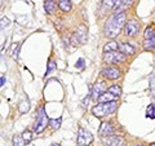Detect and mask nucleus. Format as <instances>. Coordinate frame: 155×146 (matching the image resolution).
<instances>
[{
  "mask_svg": "<svg viewBox=\"0 0 155 146\" xmlns=\"http://www.w3.org/2000/svg\"><path fill=\"white\" fill-rule=\"evenodd\" d=\"M83 66H84V60L83 58H80V60L78 61V64H76V67L78 69H83Z\"/></svg>",
  "mask_w": 155,
  "mask_h": 146,
  "instance_id": "30",
  "label": "nucleus"
},
{
  "mask_svg": "<svg viewBox=\"0 0 155 146\" xmlns=\"http://www.w3.org/2000/svg\"><path fill=\"white\" fill-rule=\"evenodd\" d=\"M155 36V32L151 27H147L146 28V31H145V39H151Z\"/></svg>",
  "mask_w": 155,
  "mask_h": 146,
  "instance_id": "27",
  "label": "nucleus"
},
{
  "mask_svg": "<svg viewBox=\"0 0 155 146\" xmlns=\"http://www.w3.org/2000/svg\"><path fill=\"white\" fill-rule=\"evenodd\" d=\"M52 146H61V145H58V144H53Z\"/></svg>",
  "mask_w": 155,
  "mask_h": 146,
  "instance_id": "33",
  "label": "nucleus"
},
{
  "mask_svg": "<svg viewBox=\"0 0 155 146\" xmlns=\"http://www.w3.org/2000/svg\"><path fill=\"white\" fill-rule=\"evenodd\" d=\"M113 133H114L113 124L109 123V121H104V123H101L100 129H98V134L101 136V137H107V136H111Z\"/></svg>",
  "mask_w": 155,
  "mask_h": 146,
  "instance_id": "10",
  "label": "nucleus"
},
{
  "mask_svg": "<svg viewBox=\"0 0 155 146\" xmlns=\"http://www.w3.org/2000/svg\"><path fill=\"white\" fill-rule=\"evenodd\" d=\"M102 3L105 4V7H107V8H113L116 4L115 0H102Z\"/></svg>",
  "mask_w": 155,
  "mask_h": 146,
  "instance_id": "28",
  "label": "nucleus"
},
{
  "mask_svg": "<svg viewBox=\"0 0 155 146\" xmlns=\"http://www.w3.org/2000/svg\"><path fill=\"white\" fill-rule=\"evenodd\" d=\"M137 146H145V145H137Z\"/></svg>",
  "mask_w": 155,
  "mask_h": 146,
  "instance_id": "35",
  "label": "nucleus"
},
{
  "mask_svg": "<svg viewBox=\"0 0 155 146\" xmlns=\"http://www.w3.org/2000/svg\"><path fill=\"white\" fill-rule=\"evenodd\" d=\"M118 109V102L116 101H110V102H100L98 105H96L92 109L93 113L97 118H104L106 115H110L115 113V110Z\"/></svg>",
  "mask_w": 155,
  "mask_h": 146,
  "instance_id": "2",
  "label": "nucleus"
},
{
  "mask_svg": "<svg viewBox=\"0 0 155 146\" xmlns=\"http://www.w3.org/2000/svg\"><path fill=\"white\" fill-rule=\"evenodd\" d=\"M87 39H88V28H87L85 25H80L76 28V31L71 35L70 41L74 47H80L85 44Z\"/></svg>",
  "mask_w": 155,
  "mask_h": 146,
  "instance_id": "3",
  "label": "nucleus"
},
{
  "mask_svg": "<svg viewBox=\"0 0 155 146\" xmlns=\"http://www.w3.org/2000/svg\"><path fill=\"white\" fill-rule=\"evenodd\" d=\"M27 142L23 140L22 136H14L13 137V146H26Z\"/></svg>",
  "mask_w": 155,
  "mask_h": 146,
  "instance_id": "21",
  "label": "nucleus"
},
{
  "mask_svg": "<svg viewBox=\"0 0 155 146\" xmlns=\"http://www.w3.org/2000/svg\"><path fill=\"white\" fill-rule=\"evenodd\" d=\"M93 141V136L91 134V132H88L87 129L83 128H79L78 129V137H76V142L79 146H87L92 144Z\"/></svg>",
  "mask_w": 155,
  "mask_h": 146,
  "instance_id": "6",
  "label": "nucleus"
},
{
  "mask_svg": "<svg viewBox=\"0 0 155 146\" xmlns=\"http://www.w3.org/2000/svg\"><path fill=\"white\" fill-rule=\"evenodd\" d=\"M44 9H45L47 13L54 12V9H56V3H54V0H45V3H44Z\"/></svg>",
  "mask_w": 155,
  "mask_h": 146,
  "instance_id": "17",
  "label": "nucleus"
},
{
  "mask_svg": "<svg viewBox=\"0 0 155 146\" xmlns=\"http://www.w3.org/2000/svg\"><path fill=\"white\" fill-rule=\"evenodd\" d=\"M9 25V19L7 17H3L2 18V30H4V27H7Z\"/></svg>",
  "mask_w": 155,
  "mask_h": 146,
  "instance_id": "29",
  "label": "nucleus"
},
{
  "mask_svg": "<svg viewBox=\"0 0 155 146\" xmlns=\"http://www.w3.org/2000/svg\"><path fill=\"white\" fill-rule=\"evenodd\" d=\"M4 84H5V79H4V76L2 75V83H0V85L4 87Z\"/></svg>",
  "mask_w": 155,
  "mask_h": 146,
  "instance_id": "31",
  "label": "nucleus"
},
{
  "mask_svg": "<svg viewBox=\"0 0 155 146\" xmlns=\"http://www.w3.org/2000/svg\"><path fill=\"white\" fill-rule=\"evenodd\" d=\"M28 109H30V104H28V101L27 98L25 100H21L19 101V104H18V110H19V113H26V111H28Z\"/></svg>",
  "mask_w": 155,
  "mask_h": 146,
  "instance_id": "16",
  "label": "nucleus"
},
{
  "mask_svg": "<svg viewBox=\"0 0 155 146\" xmlns=\"http://www.w3.org/2000/svg\"><path fill=\"white\" fill-rule=\"evenodd\" d=\"M116 100V96H114L113 93H110V92H106V93L101 95L98 97V102H110V101H115Z\"/></svg>",
  "mask_w": 155,
  "mask_h": 146,
  "instance_id": "15",
  "label": "nucleus"
},
{
  "mask_svg": "<svg viewBox=\"0 0 155 146\" xmlns=\"http://www.w3.org/2000/svg\"><path fill=\"white\" fill-rule=\"evenodd\" d=\"M138 30H140V23L136 19H130L124 26V32L127 36H134L138 32Z\"/></svg>",
  "mask_w": 155,
  "mask_h": 146,
  "instance_id": "8",
  "label": "nucleus"
},
{
  "mask_svg": "<svg viewBox=\"0 0 155 146\" xmlns=\"http://www.w3.org/2000/svg\"><path fill=\"white\" fill-rule=\"evenodd\" d=\"M49 123V119H48V116L45 114V110L44 108H40L38 111V115H36V119H35V123H34V132L36 134L38 133H41L45 129V127Z\"/></svg>",
  "mask_w": 155,
  "mask_h": 146,
  "instance_id": "4",
  "label": "nucleus"
},
{
  "mask_svg": "<svg viewBox=\"0 0 155 146\" xmlns=\"http://www.w3.org/2000/svg\"><path fill=\"white\" fill-rule=\"evenodd\" d=\"M102 58L106 64H119V62H124L127 56L122 52L114 51V52H105Z\"/></svg>",
  "mask_w": 155,
  "mask_h": 146,
  "instance_id": "5",
  "label": "nucleus"
},
{
  "mask_svg": "<svg viewBox=\"0 0 155 146\" xmlns=\"http://www.w3.org/2000/svg\"><path fill=\"white\" fill-rule=\"evenodd\" d=\"M132 5V0H120V3L115 7V13H124V11Z\"/></svg>",
  "mask_w": 155,
  "mask_h": 146,
  "instance_id": "12",
  "label": "nucleus"
},
{
  "mask_svg": "<svg viewBox=\"0 0 155 146\" xmlns=\"http://www.w3.org/2000/svg\"><path fill=\"white\" fill-rule=\"evenodd\" d=\"M150 146H155V144H153V145H150Z\"/></svg>",
  "mask_w": 155,
  "mask_h": 146,
  "instance_id": "34",
  "label": "nucleus"
},
{
  "mask_svg": "<svg viewBox=\"0 0 155 146\" xmlns=\"http://www.w3.org/2000/svg\"><path fill=\"white\" fill-rule=\"evenodd\" d=\"M149 87H150V93H151L153 98L155 100V74H151L149 78Z\"/></svg>",
  "mask_w": 155,
  "mask_h": 146,
  "instance_id": "19",
  "label": "nucleus"
},
{
  "mask_svg": "<svg viewBox=\"0 0 155 146\" xmlns=\"http://www.w3.org/2000/svg\"><path fill=\"white\" fill-rule=\"evenodd\" d=\"M107 89V85H106V81H97L96 84L92 87V92H91V95L93 98L96 100H98V97L101 95H104L105 93V91Z\"/></svg>",
  "mask_w": 155,
  "mask_h": 146,
  "instance_id": "9",
  "label": "nucleus"
},
{
  "mask_svg": "<svg viewBox=\"0 0 155 146\" xmlns=\"http://www.w3.org/2000/svg\"><path fill=\"white\" fill-rule=\"evenodd\" d=\"M125 19H127L125 13H115L114 16H111L105 25V35L107 38L118 36L122 28L125 26Z\"/></svg>",
  "mask_w": 155,
  "mask_h": 146,
  "instance_id": "1",
  "label": "nucleus"
},
{
  "mask_svg": "<svg viewBox=\"0 0 155 146\" xmlns=\"http://www.w3.org/2000/svg\"><path fill=\"white\" fill-rule=\"evenodd\" d=\"M119 48V44L116 41H110V43H107L105 47H104V53L105 52H114V51H116Z\"/></svg>",
  "mask_w": 155,
  "mask_h": 146,
  "instance_id": "18",
  "label": "nucleus"
},
{
  "mask_svg": "<svg viewBox=\"0 0 155 146\" xmlns=\"http://www.w3.org/2000/svg\"><path fill=\"white\" fill-rule=\"evenodd\" d=\"M107 92H110V93H113L114 96L118 97V96L122 95V88H120L119 85H111L110 88L107 89Z\"/></svg>",
  "mask_w": 155,
  "mask_h": 146,
  "instance_id": "22",
  "label": "nucleus"
},
{
  "mask_svg": "<svg viewBox=\"0 0 155 146\" xmlns=\"http://www.w3.org/2000/svg\"><path fill=\"white\" fill-rule=\"evenodd\" d=\"M102 75L106 79L115 80L118 78H120V71L116 67H105V69H102Z\"/></svg>",
  "mask_w": 155,
  "mask_h": 146,
  "instance_id": "11",
  "label": "nucleus"
},
{
  "mask_svg": "<svg viewBox=\"0 0 155 146\" xmlns=\"http://www.w3.org/2000/svg\"><path fill=\"white\" fill-rule=\"evenodd\" d=\"M58 7L62 12L71 11V0H58Z\"/></svg>",
  "mask_w": 155,
  "mask_h": 146,
  "instance_id": "14",
  "label": "nucleus"
},
{
  "mask_svg": "<svg viewBox=\"0 0 155 146\" xmlns=\"http://www.w3.org/2000/svg\"><path fill=\"white\" fill-rule=\"evenodd\" d=\"M56 69H57V65L54 64V61L49 60V62H48V67H47V75L51 74V72H52L53 70H56Z\"/></svg>",
  "mask_w": 155,
  "mask_h": 146,
  "instance_id": "25",
  "label": "nucleus"
},
{
  "mask_svg": "<svg viewBox=\"0 0 155 146\" xmlns=\"http://www.w3.org/2000/svg\"><path fill=\"white\" fill-rule=\"evenodd\" d=\"M102 142L105 146H125V140L120 136H107V137H104Z\"/></svg>",
  "mask_w": 155,
  "mask_h": 146,
  "instance_id": "7",
  "label": "nucleus"
},
{
  "mask_svg": "<svg viewBox=\"0 0 155 146\" xmlns=\"http://www.w3.org/2000/svg\"><path fill=\"white\" fill-rule=\"evenodd\" d=\"M22 137H23V140H25L26 142L28 144V142H31V140H32V134H31L30 131H25V132L22 133Z\"/></svg>",
  "mask_w": 155,
  "mask_h": 146,
  "instance_id": "26",
  "label": "nucleus"
},
{
  "mask_svg": "<svg viewBox=\"0 0 155 146\" xmlns=\"http://www.w3.org/2000/svg\"><path fill=\"white\" fill-rule=\"evenodd\" d=\"M61 121H62V119H61V118L49 120V124H51L52 129H58V128H60V127H61Z\"/></svg>",
  "mask_w": 155,
  "mask_h": 146,
  "instance_id": "23",
  "label": "nucleus"
},
{
  "mask_svg": "<svg viewBox=\"0 0 155 146\" xmlns=\"http://www.w3.org/2000/svg\"><path fill=\"white\" fill-rule=\"evenodd\" d=\"M119 51L122 53H124L125 56H127V55L132 56V55H134V52H136L134 48L132 45H129L128 43H120V44H119Z\"/></svg>",
  "mask_w": 155,
  "mask_h": 146,
  "instance_id": "13",
  "label": "nucleus"
},
{
  "mask_svg": "<svg viewBox=\"0 0 155 146\" xmlns=\"http://www.w3.org/2000/svg\"><path fill=\"white\" fill-rule=\"evenodd\" d=\"M146 116H147V118L155 119V106H154V105H150L149 108H147V111H146Z\"/></svg>",
  "mask_w": 155,
  "mask_h": 146,
  "instance_id": "24",
  "label": "nucleus"
},
{
  "mask_svg": "<svg viewBox=\"0 0 155 146\" xmlns=\"http://www.w3.org/2000/svg\"><path fill=\"white\" fill-rule=\"evenodd\" d=\"M115 2H116V4H115V7H116V5H118V4L120 3V0H115Z\"/></svg>",
  "mask_w": 155,
  "mask_h": 146,
  "instance_id": "32",
  "label": "nucleus"
},
{
  "mask_svg": "<svg viewBox=\"0 0 155 146\" xmlns=\"http://www.w3.org/2000/svg\"><path fill=\"white\" fill-rule=\"evenodd\" d=\"M143 48H145L146 51L155 49V36L151 38V39H146V41L143 43Z\"/></svg>",
  "mask_w": 155,
  "mask_h": 146,
  "instance_id": "20",
  "label": "nucleus"
}]
</instances>
